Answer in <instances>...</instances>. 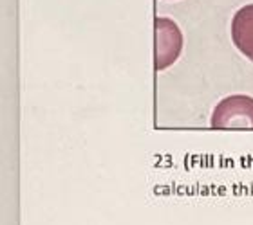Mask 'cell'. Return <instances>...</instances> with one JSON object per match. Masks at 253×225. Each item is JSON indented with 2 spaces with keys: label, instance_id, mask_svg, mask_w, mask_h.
<instances>
[{
  "label": "cell",
  "instance_id": "6da1fadb",
  "mask_svg": "<svg viewBox=\"0 0 253 225\" xmlns=\"http://www.w3.org/2000/svg\"><path fill=\"white\" fill-rule=\"evenodd\" d=\"M213 128H253V97L230 96L211 114Z\"/></svg>",
  "mask_w": 253,
  "mask_h": 225
},
{
  "label": "cell",
  "instance_id": "7a4b0ae2",
  "mask_svg": "<svg viewBox=\"0 0 253 225\" xmlns=\"http://www.w3.org/2000/svg\"><path fill=\"white\" fill-rule=\"evenodd\" d=\"M156 68L165 70L179 58L183 51V34L174 20L158 16L156 18Z\"/></svg>",
  "mask_w": 253,
  "mask_h": 225
},
{
  "label": "cell",
  "instance_id": "3957f363",
  "mask_svg": "<svg viewBox=\"0 0 253 225\" xmlns=\"http://www.w3.org/2000/svg\"><path fill=\"white\" fill-rule=\"evenodd\" d=\"M232 40L235 47L253 62V4L241 7L232 20Z\"/></svg>",
  "mask_w": 253,
  "mask_h": 225
}]
</instances>
